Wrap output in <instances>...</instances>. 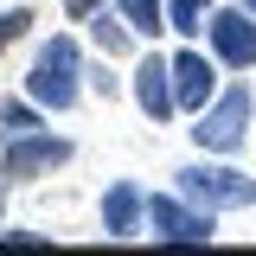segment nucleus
I'll return each instance as SVG.
<instances>
[{"instance_id": "nucleus-1", "label": "nucleus", "mask_w": 256, "mask_h": 256, "mask_svg": "<svg viewBox=\"0 0 256 256\" xmlns=\"http://www.w3.org/2000/svg\"><path fill=\"white\" fill-rule=\"evenodd\" d=\"M77 77H84V58H77V38H52V45H38V58L26 70V96L38 109H70L77 102Z\"/></svg>"}, {"instance_id": "nucleus-2", "label": "nucleus", "mask_w": 256, "mask_h": 256, "mask_svg": "<svg viewBox=\"0 0 256 256\" xmlns=\"http://www.w3.org/2000/svg\"><path fill=\"white\" fill-rule=\"evenodd\" d=\"M250 90L237 84V90H224V96H212L205 109H198V122H192V141L205 148V154H237L244 148V134H250Z\"/></svg>"}, {"instance_id": "nucleus-3", "label": "nucleus", "mask_w": 256, "mask_h": 256, "mask_svg": "<svg viewBox=\"0 0 256 256\" xmlns=\"http://www.w3.org/2000/svg\"><path fill=\"white\" fill-rule=\"evenodd\" d=\"M180 180V192H186L192 205H205V212H244V205H256V180L250 173H237V166H180L173 173Z\"/></svg>"}, {"instance_id": "nucleus-4", "label": "nucleus", "mask_w": 256, "mask_h": 256, "mask_svg": "<svg viewBox=\"0 0 256 256\" xmlns=\"http://www.w3.org/2000/svg\"><path fill=\"white\" fill-rule=\"evenodd\" d=\"M205 38H212V58L230 64V70H256V13L250 6H224L205 20Z\"/></svg>"}, {"instance_id": "nucleus-5", "label": "nucleus", "mask_w": 256, "mask_h": 256, "mask_svg": "<svg viewBox=\"0 0 256 256\" xmlns=\"http://www.w3.org/2000/svg\"><path fill=\"white\" fill-rule=\"evenodd\" d=\"M70 160L64 134H13V148L0 154V180H32V173H52Z\"/></svg>"}, {"instance_id": "nucleus-6", "label": "nucleus", "mask_w": 256, "mask_h": 256, "mask_svg": "<svg viewBox=\"0 0 256 256\" xmlns=\"http://www.w3.org/2000/svg\"><path fill=\"white\" fill-rule=\"evenodd\" d=\"M148 224H154V237H166V244H212V212L198 205L192 212L186 198H148Z\"/></svg>"}, {"instance_id": "nucleus-7", "label": "nucleus", "mask_w": 256, "mask_h": 256, "mask_svg": "<svg viewBox=\"0 0 256 256\" xmlns=\"http://www.w3.org/2000/svg\"><path fill=\"white\" fill-rule=\"evenodd\" d=\"M134 102H141L148 122H166L180 109V96H173V58H141L134 64Z\"/></svg>"}, {"instance_id": "nucleus-8", "label": "nucleus", "mask_w": 256, "mask_h": 256, "mask_svg": "<svg viewBox=\"0 0 256 256\" xmlns=\"http://www.w3.org/2000/svg\"><path fill=\"white\" fill-rule=\"evenodd\" d=\"M212 90H218V70H212V58L205 52H180L173 58V96H180V109H205L212 102Z\"/></svg>"}, {"instance_id": "nucleus-9", "label": "nucleus", "mask_w": 256, "mask_h": 256, "mask_svg": "<svg viewBox=\"0 0 256 256\" xmlns=\"http://www.w3.org/2000/svg\"><path fill=\"white\" fill-rule=\"evenodd\" d=\"M148 218V198H141V186H128V180H116V186L102 192V230L109 237H134V224Z\"/></svg>"}, {"instance_id": "nucleus-10", "label": "nucleus", "mask_w": 256, "mask_h": 256, "mask_svg": "<svg viewBox=\"0 0 256 256\" xmlns=\"http://www.w3.org/2000/svg\"><path fill=\"white\" fill-rule=\"evenodd\" d=\"M122 20L141 32V38H154V32L166 26V0H122Z\"/></svg>"}, {"instance_id": "nucleus-11", "label": "nucleus", "mask_w": 256, "mask_h": 256, "mask_svg": "<svg viewBox=\"0 0 256 256\" xmlns=\"http://www.w3.org/2000/svg\"><path fill=\"white\" fill-rule=\"evenodd\" d=\"M212 20V0H166V26L173 32H205Z\"/></svg>"}, {"instance_id": "nucleus-12", "label": "nucleus", "mask_w": 256, "mask_h": 256, "mask_svg": "<svg viewBox=\"0 0 256 256\" xmlns=\"http://www.w3.org/2000/svg\"><path fill=\"white\" fill-rule=\"evenodd\" d=\"M90 32H96V45L102 52H128V20H109V13H90Z\"/></svg>"}, {"instance_id": "nucleus-13", "label": "nucleus", "mask_w": 256, "mask_h": 256, "mask_svg": "<svg viewBox=\"0 0 256 256\" xmlns=\"http://www.w3.org/2000/svg\"><path fill=\"white\" fill-rule=\"evenodd\" d=\"M26 26H32V6H6V13H0V52H13V45L26 38Z\"/></svg>"}, {"instance_id": "nucleus-14", "label": "nucleus", "mask_w": 256, "mask_h": 256, "mask_svg": "<svg viewBox=\"0 0 256 256\" xmlns=\"http://www.w3.org/2000/svg\"><path fill=\"white\" fill-rule=\"evenodd\" d=\"M0 128H6V134H32V128H38V109H32V102H0Z\"/></svg>"}, {"instance_id": "nucleus-15", "label": "nucleus", "mask_w": 256, "mask_h": 256, "mask_svg": "<svg viewBox=\"0 0 256 256\" xmlns=\"http://www.w3.org/2000/svg\"><path fill=\"white\" fill-rule=\"evenodd\" d=\"M102 6H109V0H64V13H70V20H90V13H102Z\"/></svg>"}, {"instance_id": "nucleus-16", "label": "nucleus", "mask_w": 256, "mask_h": 256, "mask_svg": "<svg viewBox=\"0 0 256 256\" xmlns=\"http://www.w3.org/2000/svg\"><path fill=\"white\" fill-rule=\"evenodd\" d=\"M237 6H250V13H256V0H237Z\"/></svg>"}, {"instance_id": "nucleus-17", "label": "nucleus", "mask_w": 256, "mask_h": 256, "mask_svg": "<svg viewBox=\"0 0 256 256\" xmlns=\"http://www.w3.org/2000/svg\"><path fill=\"white\" fill-rule=\"evenodd\" d=\"M0 198H6V186H0Z\"/></svg>"}]
</instances>
